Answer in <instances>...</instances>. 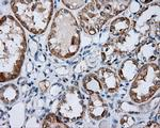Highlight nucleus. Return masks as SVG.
<instances>
[{
	"label": "nucleus",
	"mask_w": 160,
	"mask_h": 128,
	"mask_svg": "<svg viewBox=\"0 0 160 128\" xmlns=\"http://www.w3.org/2000/svg\"><path fill=\"white\" fill-rule=\"evenodd\" d=\"M80 31L76 20L66 10H60L56 15L48 38V46L57 57L73 56L79 47Z\"/></svg>",
	"instance_id": "f257e3e1"
},
{
	"label": "nucleus",
	"mask_w": 160,
	"mask_h": 128,
	"mask_svg": "<svg viewBox=\"0 0 160 128\" xmlns=\"http://www.w3.org/2000/svg\"><path fill=\"white\" fill-rule=\"evenodd\" d=\"M1 74L7 71L8 64L13 63L14 77L18 75L22 67L26 47L22 29L17 22L10 16L1 18Z\"/></svg>",
	"instance_id": "f03ea898"
},
{
	"label": "nucleus",
	"mask_w": 160,
	"mask_h": 128,
	"mask_svg": "<svg viewBox=\"0 0 160 128\" xmlns=\"http://www.w3.org/2000/svg\"><path fill=\"white\" fill-rule=\"evenodd\" d=\"M129 1H91L79 13L81 27L89 34H95L102 25L113 15L127 7Z\"/></svg>",
	"instance_id": "7ed1b4c3"
},
{
	"label": "nucleus",
	"mask_w": 160,
	"mask_h": 128,
	"mask_svg": "<svg viewBox=\"0 0 160 128\" xmlns=\"http://www.w3.org/2000/svg\"><path fill=\"white\" fill-rule=\"evenodd\" d=\"M12 9L15 15L31 32L45 30L52 12L51 1H14Z\"/></svg>",
	"instance_id": "20e7f679"
},
{
	"label": "nucleus",
	"mask_w": 160,
	"mask_h": 128,
	"mask_svg": "<svg viewBox=\"0 0 160 128\" xmlns=\"http://www.w3.org/2000/svg\"><path fill=\"white\" fill-rule=\"evenodd\" d=\"M159 88V66L155 63H146L138 71L130 89V97L136 102H144L153 96Z\"/></svg>",
	"instance_id": "39448f33"
},
{
	"label": "nucleus",
	"mask_w": 160,
	"mask_h": 128,
	"mask_svg": "<svg viewBox=\"0 0 160 128\" xmlns=\"http://www.w3.org/2000/svg\"><path fill=\"white\" fill-rule=\"evenodd\" d=\"M83 113V101L77 89H69L63 94L58 114L68 120H78Z\"/></svg>",
	"instance_id": "423d86ee"
},
{
	"label": "nucleus",
	"mask_w": 160,
	"mask_h": 128,
	"mask_svg": "<svg viewBox=\"0 0 160 128\" xmlns=\"http://www.w3.org/2000/svg\"><path fill=\"white\" fill-rule=\"evenodd\" d=\"M159 56V45L154 41H146L139 44L138 57L141 61L145 63L152 62L158 59Z\"/></svg>",
	"instance_id": "0eeeda50"
},
{
	"label": "nucleus",
	"mask_w": 160,
	"mask_h": 128,
	"mask_svg": "<svg viewBox=\"0 0 160 128\" xmlns=\"http://www.w3.org/2000/svg\"><path fill=\"white\" fill-rule=\"evenodd\" d=\"M88 109H89V113L91 115V117L98 120L105 116L106 112H107V105L99 96V94L93 93L90 94Z\"/></svg>",
	"instance_id": "6e6552de"
},
{
	"label": "nucleus",
	"mask_w": 160,
	"mask_h": 128,
	"mask_svg": "<svg viewBox=\"0 0 160 128\" xmlns=\"http://www.w3.org/2000/svg\"><path fill=\"white\" fill-rule=\"evenodd\" d=\"M97 77L102 83V86L109 92H115L118 90V78L115 74L112 71L107 70V68H102L97 73Z\"/></svg>",
	"instance_id": "1a4fd4ad"
},
{
	"label": "nucleus",
	"mask_w": 160,
	"mask_h": 128,
	"mask_svg": "<svg viewBox=\"0 0 160 128\" xmlns=\"http://www.w3.org/2000/svg\"><path fill=\"white\" fill-rule=\"evenodd\" d=\"M138 62L132 60V59H129V60H126L123 63L122 67L120 68V77L124 81H130L136 77V75L138 74Z\"/></svg>",
	"instance_id": "9d476101"
},
{
	"label": "nucleus",
	"mask_w": 160,
	"mask_h": 128,
	"mask_svg": "<svg viewBox=\"0 0 160 128\" xmlns=\"http://www.w3.org/2000/svg\"><path fill=\"white\" fill-rule=\"evenodd\" d=\"M130 27V22L126 17H121V18L115 19L114 22L111 24L110 32L115 37H122L127 32V30Z\"/></svg>",
	"instance_id": "9b49d317"
},
{
	"label": "nucleus",
	"mask_w": 160,
	"mask_h": 128,
	"mask_svg": "<svg viewBox=\"0 0 160 128\" xmlns=\"http://www.w3.org/2000/svg\"><path fill=\"white\" fill-rule=\"evenodd\" d=\"M83 86L90 94H99L102 91V84L98 79V77L96 75H93V74L87 76L83 79Z\"/></svg>",
	"instance_id": "f8f14e48"
},
{
	"label": "nucleus",
	"mask_w": 160,
	"mask_h": 128,
	"mask_svg": "<svg viewBox=\"0 0 160 128\" xmlns=\"http://www.w3.org/2000/svg\"><path fill=\"white\" fill-rule=\"evenodd\" d=\"M102 53V59L107 64H113L120 56V51H118L115 44H112V43H108V44L104 45Z\"/></svg>",
	"instance_id": "ddd939ff"
},
{
	"label": "nucleus",
	"mask_w": 160,
	"mask_h": 128,
	"mask_svg": "<svg viewBox=\"0 0 160 128\" xmlns=\"http://www.w3.org/2000/svg\"><path fill=\"white\" fill-rule=\"evenodd\" d=\"M18 92H17L16 88L12 84L10 86H6L4 88L1 89V99L6 104H11L17 98Z\"/></svg>",
	"instance_id": "4468645a"
},
{
	"label": "nucleus",
	"mask_w": 160,
	"mask_h": 128,
	"mask_svg": "<svg viewBox=\"0 0 160 128\" xmlns=\"http://www.w3.org/2000/svg\"><path fill=\"white\" fill-rule=\"evenodd\" d=\"M43 127H64L66 128L68 125L64 124L63 121H61V119L59 117V115H56V114H49L47 115L45 120H44V124H43Z\"/></svg>",
	"instance_id": "2eb2a0df"
},
{
	"label": "nucleus",
	"mask_w": 160,
	"mask_h": 128,
	"mask_svg": "<svg viewBox=\"0 0 160 128\" xmlns=\"http://www.w3.org/2000/svg\"><path fill=\"white\" fill-rule=\"evenodd\" d=\"M133 123H135V119L131 117L130 115H125V116H123V119L121 120V124H122V126L124 127H129L131 125H133Z\"/></svg>",
	"instance_id": "dca6fc26"
},
{
	"label": "nucleus",
	"mask_w": 160,
	"mask_h": 128,
	"mask_svg": "<svg viewBox=\"0 0 160 128\" xmlns=\"http://www.w3.org/2000/svg\"><path fill=\"white\" fill-rule=\"evenodd\" d=\"M63 3L65 4L66 7H71V9H78L82 4L86 3V1H65V0H64Z\"/></svg>",
	"instance_id": "f3484780"
},
{
	"label": "nucleus",
	"mask_w": 160,
	"mask_h": 128,
	"mask_svg": "<svg viewBox=\"0 0 160 128\" xmlns=\"http://www.w3.org/2000/svg\"><path fill=\"white\" fill-rule=\"evenodd\" d=\"M148 127H157V128H158L159 124H158V123H151V124L148 125Z\"/></svg>",
	"instance_id": "a211bd4d"
}]
</instances>
